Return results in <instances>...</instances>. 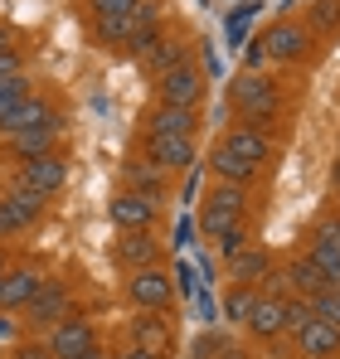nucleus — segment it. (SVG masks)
Here are the masks:
<instances>
[{
	"label": "nucleus",
	"mask_w": 340,
	"mask_h": 359,
	"mask_svg": "<svg viewBox=\"0 0 340 359\" xmlns=\"http://www.w3.org/2000/svg\"><path fill=\"white\" fill-rule=\"evenodd\" d=\"M228 107H233V117L248 121V126H277L287 117V88L273 78V73H233V83H228Z\"/></svg>",
	"instance_id": "nucleus-1"
},
{
	"label": "nucleus",
	"mask_w": 340,
	"mask_h": 359,
	"mask_svg": "<svg viewBox=\"0 0 340 359\" xmlns=\"http://www.w3.org/2000/svg\"><path fill=\"white\" fill-rule=\"evenodd\" d=\"M253 214V189H238V184H219L209 180L204 194H200V209H195V229L204 238H224L228 229H243Z\"/></svg>",
	"instance_id": "nucleus-2"
},
{
	"label": "nucleus",
	"mask_w": 340,
	"mask_h": 359,
	"mask_svg": "<svg viewBox=\"0 0 340 359\" xmlns=\"http://www.w3.org/2000/svg\"><path fill=\"white\" fill-rule=\"evenodd\" d=\"M253 39H258V49L268 54V68H311L316 54H321V44L306 34V25H301L296 15L268 20Z\"/></svg>",
	"instance_id": "nucleus-3"
},
{
	"label": "nucleus",
	"mask_w": 340,
	"mask_h": 359,
	"mask_svg": "<svg viewBox=\"0 0 340 359\" xmlns=\"http://www.w3.org/2000/svg\"><path fill=\"white\" fill-rule=\"evenodd\" d=\"M219 151L268 175V165H273V161L282 156V136H277V131H268V126H248V121H233L224 136H219Z\"/></svg>",
	"instance_id": "nucleus-4"
},
{
	"label": "nucleus",
	"mask_w": 340,
	"mask_h": 359,
	"mask_svg": "<svg viewBox=\"0 0 340 359\" xmlns=\"http://www.w3.org/2000/svg\"><path fill=\"white\" fill-rule=\"evenodd\" d=\"M44 214H49V199L44 194H34L25 184H5V194H0V243L34 233L44 224Z\"/></svg>",
	"instance_id": "nucleus-5"
},
{
	"label": "nucleus",
	"mask_w": 340,
	"mask_h": 359,
	"mask_svg": "<svg viewBox=\"0 0 340 359\" xmlns=\"http://www.w3.org/2000/svg\"><path fill=\"white\" fill-rule=\"evenodd\" d=\"M122 301L131 306V311H161L170 316V306H175V277H170V267H141V272H126L122 277Z\"/></svg>",
	"instance_id": "nucleus-6"
},
{
	"label": "nucleus",
	"mask_w": 340,
	"mask_h": 359,
	"mask_svg": "<svg viewBox=\"0 0 340 359\" xmlns=\"http://www.w3.org/2000/svg\"><path fill=\"white\" fill-rule=\"evenodd\" d=\"M161 199H151V194H141V189H117L112 199H107V219H112L117 233H156L161 229Z\"/></svg>",
	"instance_id": "nucleus-7"
},
{
	"label": "nucleus",
	"mask_w": 340,
	"mask_h": 359,
	"mask_svg": "<svg viewBox=\"0 0 340 359\" xmlns=\"http://www.w3.org/2000/svg\"><path fill=\"white\" fill-rule=\"evenodd\" d=\"M306 257L316 262V272L326 277V287H340V219L336 209H326V214H316L311 224H306Z\"/></svg>",
	"instance_id": "nucleus-8"
},
{
	"label": "nucleus",
	"mask_w": 340,
	"mask_h": 359,
	"mask_svg": "<svg viewBox=\"0 0 340 359\" xmlns=\"http://www.w3.org/2000/svg\"><path fill=\"white\" fill-rule=\"evenodd\" d=\"M68 175H73L68 151H49V156H34V161H20L15 175H10V184H25V189H34V194H44V199H58V194L68 189Z\"/></svg>",
	"instance_id": "nucleus-9"
},
{
	"label": "nucleus",
	"mask_w": 340,
	"mask_h": 359,
	"mask_svg": "<svg viewBox=\"0 0 340 359\" xmlns=\"http://www.w3.org/2000/svg\"><path fill=\"white\" fill-rule=\"evenodd\" d=\"M204 97H209V78H204V68L195 59L156 78V102H166V107H195V112H204Z\"/></svg>",
	"instance_id": "nucleus-10"
},
{
	"label": "nucleus",
	"mask_w": 340,
	"mask_h": 359,
	"mask_svg": "<svg viewBox=\"0 0 340 359\" xmlns=\"http://www.w3.org/2000/svg\"><path fill=\"white\" fill-rule=\"evenodd\" d=\"M44 345H49V355L54 359H78V355H88V350H98L103 345V330H98V320L93 316H63L58 325H49L44 335H39Z\"/></svg>",
	"instance_id": "nucleus-11"
},
{
	"label": "nucleus",
	"mask_w": 340,
	"mask_h": 359,
	"mask_svg": "<svg viewBox=\"0 0 340 359\" xmlns=\"http://www.w3.org/2000/svg\"><path fill=\"white\" fill-rule=\"evenodd\" d=\"M44 282H49V267L39 257H15L10 272H5V282H0V311L5 316H20L30 301L39 297Z\"/></svg>",
	"instance_id": "nucleus-12"
},
{
	"label": "nucleus",
	"mask_w": 340,
	"mask_h": 359,
	"mask_svg": "<svg viewBox=\"0 0 340 359\" xmlns=\"http://www.w3.org/2000/svg\"><path fill=\"white\" fill-rule=\"evenodd\" d=\"M141 161L156 165L161 175L180 180V175H190V170L200 165V146H195L190 136H141Z\"/></svg>",
	"instance_id": "nucleus-13"
},
{
	"label": "nucleus",
	"mask_w": 340,
	"mask_h": 359,
	"mask_svg": "<svg viewBox=\"0 0 340 359\" xmlns=\"http://www.w3.org/2000/svg\"><path fill=\"white\" fill-rule=\"evenodd\" d=\"M68 306H73V287L63 282V277H49L44 287H39V297L30 301L25 311H20V325H25V335H44L49 325H58L63 316H68Z\"/></svg>",
	"instance_id": "nucleus-14"
},
{
	"label": "nucleus",
	"mask_w": 340,
	"mask_h": 359,
	"mask_svg": "<svg viewBox=\"0 0 340 359\" xmlns=\"http://www.w3.org/2000/svg\"><path fill=\"white\" fill-rule=\"evenodd\" d=\"M126 345L170 359L175 355V325H170V316H161V311H131V320H126Z\"/></svg>",
	"instance_id": "nucleus-15"
},
{
	"label": "nucleus",
	"mask_w": 340,
	"mask_h": 359,
	"mask_svg": "<svg viewBox=\"0 0 340 359\" xmlns=\"http://www.w3.org/2000/svg\"><path fill=\"white\" fill-rule=\"evenodd\" d=\"M63 112H58V97L54 93H39V88H30L15 107H10V117L0 121V141L5 136H15V131H34V126H49V121H58Z\"/></svg>",
	"instance_id": "nucleus-16"
},
{
	"label": "nucleus",
	"mask_w": 340,
	"mask_h": 359,
	"mask_svg": "<svg viewBox=\"0 0 340 359\" xmlns=\"http://www.w3.org/2000/svg\"><path fill=\"white\" fill-rule=\"evenodd\" d=\"M112 262L122 267V277L141 272V267H161L166 262V243H161V233H117Z\"/></svg>",
	"instance_id": "nucleus-17"
},
{
	"label": "nucleus",
	"mask_w": 340,
	"mask_h": 359,
	"mask_svg": "<svg viewBox=\"0 0 340 359\" xmlns=\"http://www.w3.org/2000/svg\"><path fill=\"white\" fill-rule=\"evenodd\" d=\"M243 335L253 345H277V340H287V301L263 292L258 306L248 311V320H243Z\"/></svg>",
	"instance_id": "nucleus-18"
},
{
	"label": "nucleus",
	"mask_w": 340,
	"mask_h": 359,
	"mask_svg": "<svg viewBox=\"0 0 340 359\" xmlns=\"http://www.w3.org/2000/svg\"><path fill=\"white\" fill-rule=\"evenodd\" d=\"M273 267H277L273 248H268V243H248V248H238L224 262V277H228V287H263V277H268Z\"/></svg>",
	"instance_id": "nucleus-19"
},
{
	"label": "nucleus",
	"mask_w": 340,
	"mask_h": 359,
	"mask_svg": "<svg viewBox=\"0 0 340 359\" xmlns=\"http://www.w3.org/2000/svg\"><path fill=\"white\" fill-rule=\"evenodd\" d=\"M204 126V112L195 107H166V102H151V112L141 117V136H200Z\"/></svg>",
	"instance_id": "nucleus-20"
},
{
	"label": "nucleus",
	"mask_w": 340,
	"mask_h": 359,
	"mask_svg": "<svg viewBox=\"0 0 340 359\" xmlns=\"http://www.w3.org/2000/svg\"><path fill=\"white\" fill-rule=\"evenodd\" d=\"M63 131H68V117L49 121V126H34V131H15V136H5L0 146H5V156L20 165V161H34V156H49V151H58Z\"/></svg>",
	"instance_id": "nucleus-21"
},
{
	"label": "nucleus",
	"mask_w": 340,
	"mask_h": 359,
	"mask_svg": "<svg viewBox=\"0 0 340 359\" xmlns=\"http://www.w3.org/2000/svg\"><path fill=\"white\" fill-rule=\"evenodd\" d=\"M292 359H340V325L311 316V320L292 335Z\"/></svg>",
	"instance_id": "nucleus-22"
},
{
	"label": "nucleus",
	"mask_w": 340,
	"mask_h": 359,
	"mask_svg": "<svg viewBox=\"0 0 340 359\" xmlns=\"http://www.w3.org/2000/svg\"><path fill=\"white\" fill-rule=\"evenodd\" d=\"M122 184H126V189H141V194H151V199H161V204H166V199H170V184H175V180L161 175L156 165H146L141 156H131V161L122 165Z\"/></svg>",
	"instance_id": "nucleus-23"
},
{
	"label": "nucleus",
	"mask_w": 340,
	"mask_h": 359,
	"mask_svg": "<svg viewBox=\"0 0 340 359\" xmlns=\"http://www.w3.org/2000/svg\"><path fill=\"white\" fill-rule=\"evenodd\" d=\"M296 20L306 25V34H311L316 44H331V39H340V0H311V5H306Z\"/></svg>",
	"instance_id": "nucleus-24"
},
{
	"label": "nucleus",
	"mask_w": 340,
	"mask_h": 359,
	"mask_svg": "<svg viewBox=\"0 0 340 359\" xmlns=\"http://www.w3.org/2000/svg\"><path fill=\"white\" fill-rule=\"evenodd\" d=\"M277 267H282L287 292H292V297H316V292L326 287V277L316 272V262H311L306 252H292V257H282Z\"/></svg>",
	"instance_id": "nucleus-25"
},
{
	"label": "nucleus",
	"mask_w": 340,
	"mask_h": 359,
	"mask_svg": "<svg viewBox=\"0 0 340 359\" xmlns=\"http://www.w3.org/2000/svg\"><path fill=\"white\" fill-rule=\"evenodd\" d=\"M209 180H219V184H238V189H253V184L263 180V170L233 161V156H224V151L214 146V156H209Z\"/></svg>",
	"instance_id": "nucleus-26"
},
{
	"label": "nucleus",
	"mask_w": 340,
	"mask_h": 359,
	"mask_svg": "<svg viewBox=\"0 0 340 359\" xmlns=\"http://www.w3.org/2000/svg\"><path fill=\"white\" fill-rule=\"evenodd\" d=\"M195 59V54H190V44H185V39H180V34H161V44H156V54H151V59L141 63V68H146V73H151V78H161V73H170V68H180V63H190Z\"/></svg>",
	"instance_id": "nucleus-27"
},
{
	"label": "nucleus",
	"mask_w": 340,
	"mask_h": 359,
	"mask_svg": "<svg viewBox=\"0 0 340 359\" xmlns=\"http://www.w3.org/2000/svg\"><path fill=\"white\" fill-rule=\"evenodd\" d=\"M258 297H263V287H224V301H219L224 320L243 330V320H248V311L258 306Z\"/></svg>",
	"instance_id": "nucleus-28"
},
{
	"label": "nucleus",
	"mask_w": 340,
	"mask_h": 359,
	"mask_svg": "<svg viewBox=\"0 0 340 359\" xmlns=\"http://www.w3.org/2000/svg\"><path fill=\"white\" fill-rule=\"evenodd\" d=\"M88 29H93V39H98L103 49H126V44H131V25H126V15H112V20H88Z\"/></svg>",
	"instance_id": "nucleus-29"
},
{
	"label": "nucleus",
	"mask_w": 340,
	"mask_h": 359,
	"mask_svg": "<svg viewBox=\"0 0 340 359\" xmlns=\"http://www.w3.org/2000/svg\"><path fill=\"white\" fill-rule=\"evenodd\" d=\"M306 301H311V316H316V320L340 325V287H321L316 297H306Z\"/></svg>",
	"instance_id": "nucleus-30"
},
{
	"label": "nucleus",
	"mask_w": 340,
	"mask_h": 359,
	"mask_svg": "<svg viewBox=\"0 0 340 359\" xmlns=\"http://www.w3.org/2000/svg\"><path fill=\"white\" fill-rule=\"evenodd\" d=\"M30 88H34V83H30V73H15L10 83H0V121L10 117V107H15V102H20Z\"/></svg>",
	"instance_id": "nucleus-31"
},
{
	"label": "nucleus",
	"mask_w": 340,
	"mask_h": 359,
	"mask_svg": "<svg viewBox=\"0 0 340 359\" xmlns=\"http://www.w3.org/2000/svg\"><path fill=\"white\" fill-rule=\"evenodd\" d=\"M141 0H83L88 20H112V15H131Z\"/></svg>",
	"instance_id": "nucleus-32"
},
{
	"label": "nucleus",
	"mask_w": 340,
	"mask_h": 359,
	"mask_svg": "<svg viewBox=\"0 0 340 359\" xmlns=\"http://www.w3.org/2000/svg\"><path fill=\"white\" fill-rule=\"evenodd\" d=\"M5 359H54V355H49V345H44L39 335H25V340H15V345L5 350Z\"/></svg>",
	"instance_id": "nucleus-33"
},
{
	"label": "nucleus",
	"mask_w": 340,
	"mask_h": 359,
	"mask_svg": "<svg viewBox=\"0 0 340 359\" xmlns=\"http://www.w3.org/2000/svg\"><path fill=\"white\" fill-rule=\"evenodd\" d=\"M248 243H253V224H243V229H228L224 238H214V248H219V257H233V252H238V248H248Z\"/></svg>",
	"instance_id": "nucleus-34"
},
{
	"label": "nucleus",
	"mask_w": 340,
	"mask_h": 359,
	"mask_svg": "<svg viewBox=\"0 0 340 359\" xmlns=\"http://www.w3.org/2000/svg\"><path fill=\"white\" fill-rule=\"evenodd\" d=\"M306 320H311V301L306 297H287V340H292Z\"/></svg>",
	"instance_id": "nucleus-35"
},
{
	"label": "nucleus",
	"mask_w": 340,
	"mask_h": 359,
	"mask_svg": "<svg viewBox=\"0 0 340 359\" xmlns=\"http://www.w3.org/2000/svg\"><path fill=\"white\" fill-rule=\"evenodd\" d=\"M228 340L219 335V330H209V335H200L195 345H190V359H219V350H224Z\"/></svg>",
	"instance_id": "nucleus-36"
},
{
	"label": "nucleus",
	"mask_w": 340,
	"mask_h": 359,
	"mask_svg": "<svg viewBox=\"0 0 340 359\" xmlns=\"http://www.w3.org/2000/svg\"><path fill=\"white\" fill-rule=\"evenodd\" d=\"M15 73H25V49H10V54H0V83H10Z\"/></svg>",
	"instance_id": "nucleus-37"
},
{
	"label": "nucleus",
	"mask_w": 340,
	"mask_h": 359,
	"mask_svg": "<svg viewBox=\"0 0 340 359\" xmlns=\"http://www.w3.org/2000/svg\"><path fill=\"white\" fill-rule=\"evenodd\" d=\"M10 49H20V39H15V29L0 20V54H10Z\"/></svg>",
	"instance_id": "nucleus-38"
},
{
	"label": "nucleus",
	"mask_w": 340,
	"mask_h": 359,
	"mask_svg": "<svg viewBox=\"0 0 340 359\" xmlns=\"http://www.w3.org/2000/svg\"><path fill=\"white\" fill-rule=\"evenodd\" d=\"M117 359H161V355H151V350H136V345H122V350H117Z\"/></svg>",
	"instance_id": "nucleus-39"
},
{
	"label": "nucleus",
	"mask_w": 340,
	"mask_h": 359,
	"mask_svg": "<svg viewBox=\"0 0 340 359\" xmlns=\"http://www.w3.org/2000/svg\"><path fill=\"white\" fill-rule=\"evenodd\" d=\"M219 359H253V355H248L243 345H224V350H219Z\"/></svg>",
	"instance_id": "nucleus-40"
},
{
	"label": "nucleus",
	"mask_w": 340,
	"mask_h": 359,
	"mask_svg": "<svg viewBox=\"0 0 340 359\" xmlns=\"http://www.w3.org/2000/svg\"><path fill=\"white\" fill-rule=\"evenodd\" d=\"M331 189H336V209H340V156L331 161Z\"/></svg>",
	"instance_id": "nucleus-41"
},
{
	"label": "nucleus",
	"mask_w": 340,
	"mask_h": 359,
	"mask_svg": "<svg viewBox=\"0 0 340 359\" xmlns=\"http://www.w3.org/2000/svg\"><path fill=\"white\" fill-rule=\"evenodd\" d=\"M10 262H15V257H10V248L0 243V282H5V272H10Z\"/></svg>",
	"instance_id": "nucleus-42"
},
{
	"label": "nucleus",
	"mask_w": 340,
	"mask_h": 359,
	"mask_svg": "<svg viewBox=\"0 0 340 359\" xmlns=\"http://www.w3.org/2000/svg\"><path fill=\"white\" fill-rule=\"evenodd\" d=\"M78 359H107V350L98 345V350H88V355H78Z\"/></svg>",
	"instance_id": "nucleus-43"
},
{
	"label": "nucleus",
	"mask_w": 340,
	"mask_h": 359,
	"mask_svg": "<svg viewBox=\"0 0 340 359\" xmlns=\"http://www.w3.org/2000/svg\"><path fill=\"white\" fill-rule=\"evenodd\" d=\"M107 359H117V350H107Z\"/></svg>",
	"instance_id": "nucleus-44"
},
{
	"label": "nucleus",
	"mask_w": 340,
	"mask_h": 359,
	"mask_svg": "<svg viewBox=\"0 0 340 359\" xmlns=\"http://www.w3.org/2000/svg\"><path fill=\"white\" fill-rule=\"evenodd\" d=\"M336 156H340V141H336Z\"/></svg>",
	"instance_id": "nucleus-45"
},
{
	"label": "nucleus",
	"mask_w": 340,
	"mask_h": 359,
	"mask_svg": "<svg viewBox=\"0 0 340 359\" xmlns=\"http://www.w3.org/2000/svg\"><path fill=\"white\" fill-rule=\"evenodd\" d=\"M336 219H340V209H336Z\"/></svg>",
	"instance_id": "nucleus-46"
}]
</instances>
